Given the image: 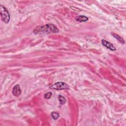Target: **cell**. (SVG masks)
<instances>
[{"instance_id": "cell-1", "label": "cell", "mask_w": 126, "mask_h": 126, "mask_svg": "<svg viewBox=\"0 0 126 126\" xmlns=\"http://www.w3.org/2000/svg\"><path fill=\"white\" fill-rule=\"evenodd\" d=\"M59 32V30L54 24H48L38 28L37 27L33 30V32L35 34H42L49 33H56Z\"/></svg>"}, {"instance_id": "cell-4", "label": "cell", "mask_w": 126, "mask_h": 126, "mask_svg": "<svg viewBox=\"0 0 126 126\" xmlns=\"http://www.w3.org/2000/svg\"><path fill=\"white\" fill-rule=\"evenodd\" d=\"M101 42L102 44L104 46L106 47L107 49H109V50H110L111 51H113L116 50V48L110 42H108V41H106V40H105L104 39H102L101 40Z\"/></svg>"}, {"instance_id": "cell-6", "label": "cell", "mask_w": 126, "mask_h": 126, "mask_svg": "<svg viewBox=\"0 0 126 126\" xmlns=\"http://www.w3.org/2000/svg\"><path fill=\"white\" fill-rule=\"evenodd\" d=\"M76 21L79 22H85L89 20L88 17L84 15H79L75 18Z\"/></svg>"}, {"instance_id": "cell-7", "label": "cell", "mask_w": 126, "mask_h": 126, "mask_svg": "<svg viewBox=\"0 0 126 126\" xmlns=\"http://www.w3.org/2000/svg\"><path fill=\"white\" fill-rule=\"evenodd\" d=\"M112 34L113 36H114L115 38H116L122 44H125L124 40L120 36H119V35H118V34H117L116 33H112Z\"/></svg>"}, {"instance_id": "cell-5", "label": "cell", "mask_w": 126, "mask_h": 126, "mask_svg": "<svg viewBox=\"0 0 126 126\" xmlns=\"http://www.w3.org/2000/svg\"><path fill=\"white\" fill-rule=\"evenodd\" d=\"M12 94L15 96H19L21 94V91L19 85H16L12 89Z\"/></svg>"}, {"instance_id": "cell-8", "label": "cell", "mask_w": 126, "mask_h": 126, "mask_svg": "<svg viewBox=\"0 0 126 126\" xmlns=\"http://www.w3.org/2000/svg\"><path fill=\"white\" fill-rule=\"evenodd\" d=\"M58 99L60 101V103L61 105H63L66 102V100L64 96L61 95H58Z\"/></svg>"}, {"instance_id": "cell-3", "label": "cell", "mask_w": 126, "mask_h": 126, "mask_svg": "<svg viewBox=\"0 0 126 126\" xmlns=\"http://www.w3.org/2000/svg\"><path fill=\"white\" fill-rule=\"evenodd\" d=\"M50 88L55 89L57 90H62L69 89V86L64 82H58L54 84L51 85L50 87Z\"/></svg>"}, {"instance_id": "cell-2", "label": "cell", "mask_w": 126, "mask_h": 126, "mask_svg": "<svg viewBox=\"0 0 126 126\" xmlns=\"http://www.w3.org/2000/svg\"><path fill=\"white\" fill-rule=\"evenodd\" d=\"M0 13L1 20L3 22L7 24L9 22L10 20V14L8 9L4 6L0 5Z\"/></svg>"}, {"instance_id": "cell-9", "label": "cell", "mask_w": 126, "mask_h": 126, "mask_svg": "<svg viewBox=\"0 0 126 126\" xmlns=\"http://www.w3.org/2000/svg\"><path fill=\"white\" fill-rule=\"evenodd\" d=\"M51 116L54 120H57L59 117V114L56 112H52L51 113Z\"/></svg>"}, {"instance_id": "cell-10", "label": "cell", "mask_w": 126, "mask_h": 126, "mask_svg": "<svg viewBox=\"0 0 126 126\" xmlns=\"http://www.w3.org/2000/svg\"><path fill=\"white\" fill-rule=\"evenodd\" d=\"M52 93L51 92H48V93H46L44 95V97L45 98V99H49L51 98V96H52Z\"/></svg>"}]
</instances>
